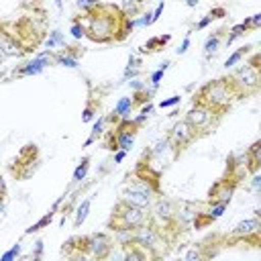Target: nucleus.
<instances>
[{
  "label": "nucleus",
  "instance_id": "obj_13",
  "mask_svg": "<svg viewBox=\"0 0 261 261\" xmlns=\"http://www.w3.org/2000/svg\"><path fill=\"white\" fill-rule=\"evenodd\" d=\"M51 63H53V59H51V51H47V53H41V55L33 57V59L27 61L24 65H20L14 73H16V75H39V73H43L45 67H49Z\"/></svg>",
  "mask_w": 261,
  "mask_h": 261
},
{
  "label": "nucleus",
  "instance_id": "obj_11",
  "mask_svg": "<svg viewBox=\"0 0 261 261\" xmlns=\"http://www.w3.org/2000/svg\"><path fill=\"white\" fill-rule=\"evenodd\" d=\"M237 188H239V181L224 173L220 179H216V181L210 186L206 204H208V206H212V204H228Z\"/></svg>",
  "mask_w": 261,
  "mask_h": 261
},
{
  "label": "nucleus",
  "instance_id": "obj_43",
  "mask_svg": "<svg viewBox=\"0 0 261 261\" xmlns=\"http://www.w3.org/2000/svg\"><path fill=\"white\" fill-rule=\"evenodd\" d=\"M130 88H133V92H139V90H145L147 84H143L141 80H133V82H130Z\"/></svg>",
  "mask_w": 261,
  "mask_h": 261
},
{
  "label": "nucleus",
  "instance_id": "obj_35",
  "mask_svg": "<svg viewBox=\"0 0 261 261\" xmlns=\"http://www.w3.org/2000/svg\"><path fill=\"white\" fill-rule=\"evenodd\" d=\"M179 102H181V96L175 94V96H169V98L161 100V102H159V108H171V106H177Z\"/></svg>",
  "mask_w": 261,
  "mask_h": 261
},
{
  "label": "nucleus",
  "instance_id": "obj_15",
  "mask_svg": "<svg viewBox=\"0 0 261 261\" xmlns=\"http://www.w3.org/2000/svg\"><path fill=\"white\" fill-rule=\"evenodd\" d=\"M120 245H122V251H124V261H157L149 251H145L143 247H139L137 243H133L128 239Z\"/></svg>",
  "mask_w": 261,
  "mask_h": 261
},
{
  "label": "nucleus",
  "instance_id": "obj_23",
  "mask_svg": "<svg viewBox=\"0 0 261 261\" xmlns=\"http://www.w3.org/2000/svg\"><path fill=\"white\" fill-rule=\"evenodd\" d=\"M55 210H57V208L53 206V208H51V210H49L47 214H43V216H41V218H39V220H37L35 224H31V226H29V228L24 230V234H33V232H39L41 228L49 226V224H51V220H53V216H55Z\"/></svg>",
  "mask_w": 261,
  "mask_h": 261
},
{
  "label": "nucleus",
  "instance_id": "obj_29",
  "mask_svg": "<svg viewBox=\"0 0 261 261\" xmlns=\"http://www.w3.org/2000/svg\"><path fill=\"white\" fill-rule=\"evenodd\" d=\"M45 47L47 49H55V47H63V35L59 31H51L49 37L45 39Z\"/></svg>",
  "mask_w": 261,
  "mask_h": 261
},
{
  "label": "nucleus",
  "instance_id": "obj_39",
  "mask_svg": "<svg viewBox=\"0 0 261 261\" xmlns=\"http://www.w3.org/2000/svg\"><path fill=\"white\" fill-rule=\"evenodd\" d=\"M41 257H43V241H37L35 243V251L31 253V259L33 261H41Z\"/></svg>",
  "mask_w": 261,
  "mask_h": 261
},
{
  "label": "nucleus",
  "instance_id": "obj_17",
  "mask_svg": "<svg viewBox=\"0 0 261 261\" xmlns=\"http://www.w3.org/2000/svg\"><path fill=\"white\" fill-rule=\"evenodd\" d=\"M171 41V35H155V37H151V39H147L141 47H139V53L141 55H151V53H157V51H161L167 43Z\"/></svg>",
  "mask_w": 261,
  "mask_h": 261
},
{
  "label": "nucleus",
  "instance_id": "obj_44",
  "mask_svg": "<svg viewBox=\"0 0 261 261\" xmlns=\"http://www.w3.org/2000/svg\"><path fill=\"white\" fill-rule=\"evenodd\" d=\"M124 157H126V151H116V153H114V157H112L114 165H116V163H120V161H122Z\"/></svg>",
  "mask_w": 261,
  "mask_h": 261
},
{
  "label": "nucleus",
  "instance_id": "obj_46",
  "mask_svg": "<svg viewBox=\"0 0 261 261\" xmlns=\"http://www.w3.org/2000/svg\"><path fill=\"white\" fill-rule=\"evenodd\" d=\"M6 57H8V55H6V53H4V49H2V47H0V61H4V59H6Z\"/></svg>",
  "mask_w": 261,
  "mask_h": 261
},
{
  "label": "nucleus",
  "instance_id": "obj_34",
  "mask_svg": "<svg viewBox=\"0 0 261 261\" xmlns=\"http://www.w3.org/2000/svg\"><path fill=\"white\" fill-rule=\"evenodd\" d=\"M106 261H124V251H122V245H114V249L110 251V255L106 257Z\"/></svg>",
  "mask_w": 261,
  "mask_h": 261
},
{
  "label": "nucleus",
  "instance_id": "obj_37",
  "mask_svg": "<svg viewBox=\"0 0 261 261\" xmlns=\"http://www.w3.org/2000/svg\"><path fill=\"white\" fill-rule=\"evenodd\" d=\"M163 10H165V2H159V4L153 8V12H151V24L159 20V16H161V12H163Z\"/></svg>",
  "mask_w": 261,
  "mask_h": 261
},
{
  "label": "nucleus",
  "instance_id": "obj_19",
  "mask_svg": "<svg viewBox=\"0 0 261 261\" xmlns=\"http://www.w3.org/2000/svg\"><path fill=\"white\" fill-rule=\"evenodd\" d=\"M251 29H249V20L245 18L243 22H237V24H232L230 29H228V35L224 37V45H232L239 37H243V35H247Z\"/></svg>",
  "mask_w": 261,
  "mask_h": 261
},
{
  "label": "nucleus",
  "instance_id": "obj_12",
  "mask_svg": "<svg viewBox=\"0 0 261 261\" xmlns=\"http://www.w3.org/2000/svg\"><path fill=\"white\" fill-rule=\"evenodd\" d=\"M114 249V239L108 232H90L88 234V255L94 261H106Z\"/></svg>",
  "mask_w": 261,
  "mask_h": 261
},
{
  "label": "nucleus",
  "instance_id": "obj_14",
  "mask_svg": "<svg viewBox=\"0 0 261 261\" xmlns=\"http://www.w3.org/2000/svg\"><path fill=\"white\" fill-rule=\"evenodd\" d=\"M120 200H124V202L133 204V206H139V208L147 210V208H151V204L155 202V196L149 194V192H145V190H141V188H137V186H128V188L122 192V198H120Z\"/></svg>",
  "mask_w": 261,
  "mask_h": 261
},
{
  "label": "nucleus",
  "instance_id": "obj_28",
  "mask_svg": "<svg viewBox=\"0 0 261 261\" xmlns=\"http://www.w3.org/2000/svg\"><path fill=\"white\" fill-rule=\"evenodd\" d=\"M151 98H153V90H147V88H145V90H139V92H133V96H130V100H133L135 106L149 104Z\"/></svg>",
  "mask_w": 261,
  "mask_h": 261
},
{
  "label": "nucleus",
  "instance_id": "obj_42",
  "mask_svg": "<svg viewBox=\"0 0 261 261\" xmlns=\"http://www.w3.org/2000/svg\"><path fill=\"white\" fill-rule=\"evenodd\" d=\"M6 181H4V177H2V173H0V202H4L6 200Z\"/></svg>",
  "mask_w": 261,
  "mask_h": 261
},
{
  "label": "nucleus",
  "instance_id": "obj_18",
  "mask_svg": "<svg viewBox=\"0 0 261 261\" xmlns=\"http://www.w3.org/2000/svg\"><path fill=\"white\" fill-rule=\"evenodd\" d=\"M224 33H226V29L222 27V29L214 31V33L206 39V43H204V57H206V59H210V57H214V55L218 53L220 43L224 41Z\"/></svg>",
  "mask_w": 261,
  "mask_h": 261
},
{
  "label": "nucleus",
  "instance_id": "obj_10",
  "mask_svg": "<svg viewBox=\"0 0 261 261\" xmlns=\"http://www.w3.org/2000/svg\"><path fill=\"white\" fill-rule=\"evenodd\" d=\"M194 141H198L196 139V135H194V130L190 128V124L181 118V120H177L171 128H169V135H167V145H169V149H173V157H179Z\"/></svg>",
  "mask_w": 261,
  "mask_h": 261
},
{
  "label": "nucleus",
  "instance_id": "obj_5",
  "mask_svg": "<svg viewBox=\"0 0 261 261\" xmlns=\"http://www.w3.org/2000/svg\"><path fill=\"white\" fill-rule=\"evenodd\" d=\"M226 80H228L230 88L234 90L237 100L257 96L261 90V69L249 65V63L232 67V71L226 75Z\"/></svg>",
  "mask_w": 261,
  "mask_h": 261
},
{
  "label": "nucleus",
  "instance_id": "obj_21",
  "mask_svg": "<svg viewBox=\"0 0 261 261\" xmlns=\"http://www.w3.org/2000/svg\"><path fill=\"white\" fill-rule=\"evenodd\" d=\"M90 208H92V198L88 196V198H84V200L80 202V206L75 208V218H73V226H75V228H80V226L86 222V218H88V214H90Z\"/></svg>",
  "mask_w": 261,
  "mask_h": 261
},
{
  "label": "nucleus",
  "instance_id": "obj_30",
  "mask_svg": "<svg viewBox=\"0 0 261 261\" xmlns=\"http://www.w3.org/2000/svg\"><path fill=\"white\" fill-rule=\"evenodd\" d=\"M226 206H228V204H212V206H210V208H208L204 214H206V218H208L210 222H214L216 218H220V216L224 214Z\"/></svg>",
  "mask_w": 261,
  "mask_h": 261
},
{
  "label": "nucleus",
  "instance_id": "obj_32",
  "mask_svg": "<svg viewBox=\"0 0 261 261\" xmlns=\"http://www.w3.org/2000/svg\"><path fill=\"white\" fill-rule=\"evenodd\" d=\"M69 33H71V37L75 39V41H80L82 37H86V33H84V24L77 20V18H73V22H71V29H69Z\"/></svg>",
  "mask_w": 261,
  "mask_h": 261
},
{
  "label": "nucleus",
  "instance_id": "obj_2",
  "mask_svg": "<svg viewBox=\"0 0 261 261\" xmlns=\"http://www.w3.org/2000/svg\"><path fill=\"white\" fill-rule=\"evenodd\" d=\"M192 102H200L206 108H210L212 112H216L218 116H224L237 102V96H234V90L230 88L226 75H222V77L210 80L204 86H200L198 92L194 94Z\"/></svg>",
  "mask_w": 261,
  "mask_h": 261
},
{
  "label": "nucleus",
  "instance_id": "obj_38",
  "mask_svg": "<svg viewBox=\"0 0 261 261\" xmlns=\"http://www.w3.org/2000/svg\"><path fill=\"white\" fill-rule=\"evenodd\" d=\"M247 20H249V29H251V31H257V29L261 27V12H257V14L249 16Z\"/></svg>",
  "mask_w": 261,
  "mask_h": 261
},
{
  "label": "nucleus",
  "instance_id": "obj_31",
  "mask_svg": "<svg viewBox=\"0 0 261 261\" xmlns=\"http://www.w3.org/2000/svg\"><path fill=\"white\" fill-rule=\"evenodd\" d=\"M20 251H22V247H20V243H16V245H12V247L0 257V261H16L18 255H20Z\"/></svg>",
  "mask_w": 261,
  "mask_h": 261
},
{
  "label": "nucleus",
  "instance_id": "obj_4",
  "mask_svg": "<svg viewBox=\"0 0 261 261\" xmlns=\"http://www.w3.org/2000/svg\"><path fill=\"white\" fill-rule=\"evenodd\" d=\"M128 241H133V243H137L139 247H143L145 251H149L157 261H161V259L167 255V251L171 249V245H173V241H171L157 224H153L151 220H149L147 224L135 228V230L128 234Z\"/></svg>",
  "mask_w": 261,
  "mask_h": 261
},
{
  "label": "nucleus",
  "instance_id": "obj_25",
  "mask_svg": "<svg viewBox=\"0 0 261 261\" xmlns=\"http://www.w3.org/2000/svg\"><path fill=\"white\" fill-rule=\"evenodd\" d=\"M169 65H171V61H169V59H165V61L161 63V67H159V69H155V71L149 75V82H151V90H153V92L159 88V84H161V80H163V73L167 71V67H169Z\"/></svg>",
  "mask_w": 261,
  "mask_h": 261
},
{
  "label": "nucleus",
  "instance_id": "obj_36",
  "mask_svg": "<svg viewBox=\"0 0 261 261\" xmlns=\"http://www.w3.org/2000/svg\"><path fill=\"white\" fill-rule=\"evenodd\" d=\"M190 45H192V39H190V33H188V35L184 37V41L179 43V47L175 49V53H177V55H184V53L190 49Z\"/></svg>",
  "mask_w": 261,
  "mask_h": 261
},
{
  "label": "nucleus",
  "instance_id": "obj_45",
  "mask_svg": "<svg viewBox=\"0 0 261 261\" xmlns=\"http://www.w3.org/2000/svg\"><path fill=\"white\" fill-rule=\"evenodd\" d=\"M151 110H153V104L149 102V104H145V106L141 108V114H143V116H149V114H151Z\"/></svg>",
  "mask_w": 261,
  "mask_h": 261
},
{
  "label": "nucleus",
  "instance_id": "obj_41",
  "mask_svg": "<svg viewBox=\"0 0 261 261\" xmlns=\"http://www.w3.org/2000/svg\"><path fill=\"white\" fill-rule=\"evenodd\" d=\"M251 188H253L255 192H259V188H261V177H259V173H253V177H251Z\"/></svg>",
  "mask_w": 261,
  "mask_h": 261
},
{
  "label": "nucleus",
  "instance_id": "obj_6",
  "mask_svg": "<svg viewBox=\"0 0 261 261\" xmlns=\"http://www.w3.org/2000/svg\"><path fill=\"white\" fill-rule=\"evenodd\" d=\"M184 120H186V122L190 124V128L194 130L196 139H204V137L212 135V133L218 128L222 116H218L216 112H212L210 108H206V106L200 104V102H192V106H190V110L186 112Z\"/></svg>",
  "mask_w": 261,
  "mask_h": 261
},
{
  "label": "nucleus",
  "instance_id": "obj_20",
  "mask_svg": "<svg viewBox=\"0 0 261 261\" xmlns=\"http://www.w3.org/2000/svg\"><path fill=\"white\" fill-rule=\"evenodd\" d=\"M133 108H135V104H133V100H130V96H122L116 104H114V110H112V114L114 116H118L120 120L122 118H130V112H133Z\"/></svg>",
  "mask_w": 261,
  "mask_h": 261
},
{
  "label": "nucleus",
  "instance_id": "obj_22",
  "mask_svg": "<svg viewBox=\"0 0 261 261\" xmlns=\"http://www.w3.org/2000/svg\"><path fill=\"white\" fill-rule=\"evenodd\" d=\"M251 49H253V45H243V47H239L237 51H232L228 57H226V61H224V67L226 69H232L243 57H247V55H251Z\"/></svg>",
  "mask_w": 261,
  "mask_h": 261
},
{
  "label": "nucleus",
  "instance_id": "obj_9",
  "mask_svg": "<svg viewBox=\"0 0 261 261\" xmlns=\"http://www.w3.org/2000/svg\"><path fill=\"white\" fill-rule=\"evenodd\" d=\"M259 232H261V220H259V212H255L251 218L241 220L228 234H224V245L232 247L234 243H251V247H259Z\"/></svg>",
  "mask_w": 261,
  "mask_h": 261
},
{
  "label": "nucleus",
  "instance_id": "obj_16",
  "mask_svg": "<svg viewBox=\"0 0 261 261\" xmlns=\"http://www.w3.org/2000/svg\"><path fill=\"white\" fill-rule=\"evenodd\" d=\"M261 163V141H255L247 151H245V167L247 173H257Z\"/></svg>",
  "mask_w": 261,
  "mask_h": 261
},
{
  "label": "nucleus",
  "instance_id": "obj_24",
  "mask_svg": "<svg viewBox=\"0 0 261 261\" xmlns=\"http://www.w3.org/2000/svg\"><path fill=\"white\" fill-rule=\"evenodd\" d=\"M104 126H106V116H98V120L94 122V126H92V133H90V137H88V141L84 143V147H90L98 137H102L106 130H104Z\"/></svg>",
  "mask_w": 261,
  "mask_h": 261
},
{
  "label": "nucleus",
  "instance_id": "obj_3",
  "mask_svg": "<svg viewBox=\"0 0 261 261\" xmlns=\"http://www.w3.org/2000/svg\"><path fill=\"white\" fill-rule=\"evenodd\" d=\"M149 222V212L139 208V206H133L124 200H118L110 212V218L106 222L108 230L112 232H133L135 228L143 226Z\"/></svg>",
  "mask_w": 261,
  "mask_h": 261
},
{
  "label": "nucleus",
  "instance_id": "obj_40",
  "mask_svg": "<svg viewBox=\"0 0 261 261\" xmlns=\"http://www.w3.org/2000/svg\"><path fill=\"white\" fill-rule=\"evenodd\" d=\"M208 14L212 16V20H216V18H222V16H226V8H224V6H214V8H212Z\"/></svg>",
  "mask_w": 261,
  "mask_h": 261
},
{
  "label": "nucleus",
  "instance_id": "obj_1",
  "mask_svg": "<svg viewBox=\"0 0 261 261\" xmlns=\"http://www.w3.org/2000/svg\"><path fill=\"white\" fill-rule=\"evenodd\" d=\"M77 20L84 24V33L92 43L108 45V43H120L128 37V33L137 27V18H126L118 4L110 2H94V6L77 16Z\"/></svg>",
  "mask_w": 261,
  "mask_h": 261
},
{
  "label": "nucleus",
  "instance_id": "obj_8",
  "mask_svg": "<svg viewBox=\"0 0 261 261\" xmlns=\"http://www.w3.org/2000/svg\"><path fill=\"white\" fill-rule=\"evenodd\" d=\"M39 161H41L39 147L35 143H27L24 147H20L16 157L8 163V171L14 179H29L37 171Z\"/></svg>",
  "mask_w": 261,
  "mask_h": 261
},
{
  "label": "nucleus",
  "instance_id": "obj_7",
  "mask_svg": "<svg viewBox=\"0 0 261 261\" xmlns=\"http://www.w3.org/2000/svg\"><path fill=\"white\" fill-rule=\"evenodd\" d=\"M224 247H226L224 232H214V234H208L206 239L194 243L192 247H188L184 251V255L177 257L175 261H212Z\"/></svg>",
  "mask_w": 261,
  "mask_h": 261
},
{
  "label": "nucleus",
  "instance_id": "obj_27",
  "mask_svg": "<svg viewBox=\"0 0 261 261\" xmlns=\"http://www.w3.org/2000/svg\"><path fill=\"white\" fill-rule=\"evenodd\" d=\"M88 169H90V157H84V159L77 163V167L73 169L71 181H73V184H80L82 179H86V173H88Z\"/></svg>",
  "mask_w": 261,
  "mask_h": 261
},
{
  "label": "nucleus",
  "instance_id": "obj_33",
  "mask_svg": "<svg viewBox=\"0 0 261 261\" xmlns=\"http://www.w3.org/2000/svg\"><path fill=\"white\" fill-rule=\"evenodd\" d=\"M63 261H94L86 253H63Z\"/></svg>",
  "mask_w": 261,
  "mask_h": 261
},
{
  "label": "nucleus",
  "instance_id": "obj_26",
  "mask_svg": "<svg viewBox=\"0 0 261 261\" xmlns=\"http://www.w3.org/2000/svg\"><path fill=\"white\" fill-rule=\"evenodd\" d=\"M98 110H100V98H98V100H92V98H90V100L86 102L84 112H82V120H84V122H90V120L98 114Z\"/></svg>",
  "mask_w": 261,
  "mask_h": 261
}]
</instances>
